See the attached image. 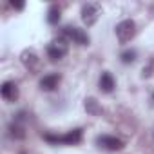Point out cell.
<instances>
[{
  "label": "cell",
  "instance_id": "277c9868",
  "mask_svg": "<svg viewBox=\"0 0 154 154\" xmlns=\"http://www.w3.org/2000/svg\"><path fill=\"white\" fill-rule=\"evenodd\" d=\"M69 42H65L62 36L60 38H56V40H53L49 45H47V56H49V60L51 62H60L65 54H67V51H69V45H67Z\"/></svg>",
  "mask_w": 154,
  "mask_h": 154
},
{
  "label": "cell",
  "instance_id": "52a82bcc",
  "mask_svg": "<svg viewBox=\"0 0 154 154\" xmlns=\"http://www.w3.org/2000/svg\"><path fill=\"white\" fill-rule=\"evenodd\" d=\"M60 82H62V76L58 72H49V74L40 78V89L45 91V93H51L60 85Z\"/></svg>",
  "mask_w": 154,
  "mask_h": 154
},
{
  "label": "cell",
  "instance_id": "30bf717a",
  "mask_svg": "<svg viewBox=\"0 0 154 154\" xmlns=\"http://www.w3.org/2000/svg\"><path fill=\"white\" fill-rule=\"evenodd\" d=\"M20 58H22V63H24L27 69H35V67L38 65V54H36L33 49H26Z\"/></svg>",
  "mask_w": 154,
  "mask_h": 154
},
{
  "label": "cell",
  "instance_id": "9a60e30c",
  "mask_svg": "<svg viewBox=\"0 0 154 154\" xmlns=\"http://www.w3.org/2000/svg\"><path fill=\"white\" fill-rule=\"evenodd\" d=\"M11 6H13L15 9H24V4H15V2H11Z\"/></svg>",
  "mask_w": 154,
  "mask_h": 154
},
{
  "label": "cell",
  "instance_id": "8fae6325",
  "mask_svg": "<svg viewBox=\"0 0 154 154\" xmlns=\"http://www.w3.org/2000/svg\"><path fill=\"white\" fill-rule=\"evenodd\" d=\"M60 17H62V9H60L58 6H51V8L47 9V24L56 26V24L60 22Z\"/></svg>",
  "mask_w": 154,
  "mask_h": 154
},
{
  "label": "cell",
  "instance_id": "8992f818",
  "mask_svg": "<svg viewBox=\"0 0 154 154\" xmlns=\"http://www.w3.org/2000/svg\"><path fill=\"white\" fill-rule=\"evenodd\" d=\"M96 145L103 150H109V152H116V150H122L125 147V143L116 138V136H111V134H100L96 136Z\"/></svg>",
  "mask_w": 154,
  "mask_h": 154
},
{
  "label": "cell",
  "instance_id": "6da1fadb",
  "mask_svg": "<svg viewBox=\"0 0 154 154\" xmlns=\"http://www.w3.org/2000/svg\"><path fill=\"white\" fill-rule=\"evenodd\" d=\"M82 129H72L65 134H60V136H53V134H44V140L49 141V143H54V145H78L82 141Z\"/></svg>",
  "mask_w": 154,
  "mask_h": 154
},
{
  "label": "cell",
  "instance_id": "5b68a950",
  "mask_svg": "<svg viewBox=\"0 0 154 154\" xmlns=\"http://www.w3.org/2000/svg\"><path fill=\"white\" fill-rule=\"evenodd\" d=\"M100 15H102V8H100L98 4H94V2H87V4L82 6V22H84L87 27L94 26V24L98 22Z\"/></svg>",
  "mask_w": 154,
  "mask_h": 154
},
{
  "label": "cell",
  "instance_id": "ba28073f",
  "mask_svg": "<svg viewBox=\"0 0 154 154\" xmlns=\"http://www.w3.org/2000/svg\"><path fill=\"white\" fill-rule=\"evenodd\" d=\"M0 94H2V98L9 103L17 102L18 96H20V91H18V85L15 82H4L2 87H0Z\"/></svg>",
  "mask_w": 154,
  "mask_h": 154
},
{
  "label": "cell",
  "instance_id": "4fadbf2b",
  "mask_svg": "<svg viewBox=\"0 0 154 154\" xmlns=\"http://www.w3.org/2000/svg\"><path fill=\"white\" fill-rule=\"evenodd\" d=\"M120 58H122L123 63H132V62L136 60V51H134V49H125V51L120 54Z\"/></svg>",
  "mask_w": 154,
  "mask_h": 154
},
{
  "label": "cell",
  "instance_id": "5bb4252c",
  "mask_svg": "<svg viewBox=\"0 0 154 154\" xmlns=\"http://www.w3.org/2000/svg\"><path fill=\"white\" fill-rule=\"evenodd\" d=\"M85 109H87V112H91V114H98V112H100V107H98V103H96L94 98H87V100H85Z\"/></svg>",
  "mask_w": 154,
  "mask_h": 154
},
{
  "label": "cell",
  "instance_id": "9c48e42d",
  "mask_svg": "<svg viewBox=\"0 0 154 154\" xmlns=\"http://www.w3.org/2000/svg\"><path fill=\"white\" fill-rule=\"evenodd\" d=\"M98 85H100V91L102 93H112L114 91V87H116V82H114V78H112V74L109 72V71H103L102 74H100V80H98Z\"/></svg>",
  "mask_w": 154,
  "mask_h": 154
},
{
  "label": "cell",
  "instance_id": "7a4b0ae2",
  "mask_svg": "<svg viewBox=\"0 0 154 154\" xmlns=\"http://www.w3.org/2000/svg\"><path fill=\"white\" fill-rule=\"evenodd\" d=\"M60 36H62L65 42H69V44L72 42V44H78V45H89V42H91L89 35H87L84 29L74 27V26H65V27L62 29Z\"/></svg>",
  "mask_w": 154,
  "mask_h": 154
},
{
  "label": "cell",
  "instance_id": "3957f363",
  "mask_svg": "<svg viewBox=\"0 0 154 154\" xmlns=\"http://www.w3.org/2000/svg\"><path fill=\"white\" fill-rule=\"evenodd\" d=\"M114 33H116V38L120 44H129L136 36V22L131 18H125L114 27Z\"/></svg>",
  "mask_w": 154,
  "mask_h": 154
},
{
  "label": "cell",
  "instance_id": "7c38bea8",
  "mask_svg": "<svg viewBox=\"0 0 154 154\" xmlns=\"http://www.w3.org/2000/svg\"><path fill=\"white\" fill-rule=\"evenodd\" d=\"M9 136L15 138V140H22V138L26 136V131H24L22 125H18V123H11V125H9Z\"/></svg>",
  "mask_w": 154,
  "mask_h": 154
}]
</instances>
